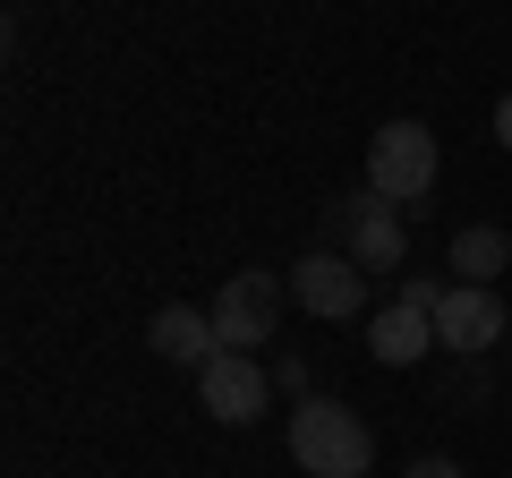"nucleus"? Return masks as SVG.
I'll return each mask as SVG.
<instances>
[{"label":"nucleus","instance_id":"nucleus-9","mask_svg":"<svg viewBox=\"0 0 512 478\" xmlns=\"http://www.w3.org/2000/svg\"><path fill=\"white\" fill-rule=\"evenodd\" d=\"M154 359H171V368H205V359H222V333H214V308H163L146 325Z\"/></svg>","mask_w":512,"mask_h":478},{"label":"nucleus","instance_id":"nucleus-1","mask_svg":"<svg viewBox=\"0 0 512 478\" xmlns=\"http://www.w3.org/2000/svg\"><path fill=\"white\" fill-rule=\"evenodd\" d=\"M291 461L308 478H367V461H376V436H367V419L350 402H333V393H308V402L291 410Z\"/></svg>","mask_w":512,"mask_h":478},{"label":"nucleus","instance_id":"nucleus-12","mask_svg":"<svg viewBox=\"0 0 512 478\" xmlns=\"http://www.w3.org/2000/svg\"><path fill=\"white\" fill-rule=\"evenodd\" d=\"M402 478H461V461H436V453H427V461H410Z\"/></svg>","mask_w":512,"mask_h":478},{"label":"nucleus","instance_id":"nucleus-7","mask_svg":"<svg viewBox=\"0 0 512 478\" xmlns=\"http://www.w3.org/2000/svg\"><path fill=\"white\" fill-rule=\"evenodd\" d=\"M436 342L461 350V359L495 350V342H504V299H495L487 282H453V291L436 299Z\"/></svg>","mask_w":512,"mask_h":478},{"label":"nucleus","instance_id":"nucleus-3","mask_svg":"<svg viewBox=\"0 0 512 478\" xmlns=\"http://www.w3.org/2000/svg\"><path fill=\"white\" fill-rule=\"evenodd\" d=\"M367 188L393 205L427 197L436 188V129L427 120H384L376 137H367Z\"/></svg>","mask_w":512,"mask_h":478},{"label":"nucleus","instance_id":"nucleus-2","mask_svg":"<svg viewBox=\"0 0 512 478\" xmlns=\"http://www.w3.org/2000/svg\"><path fill=\"white\" fill-rule=\"evenodd\" d=\"M325 248H342L359 274H402L410 231H402V214H393V197H376V188H350V197L325 205Z\"/></svg>","mask_w":512,"mask_h":478},{"label":"nucleus","instance_id":"nucleus-5","mask_svg":"<svg viewBox=\"0 0 512 478\" xmlns=\"http://www.w3.org/2000/svg\"><path fill=\"white\" fill-rule=\"evenodd\" d=\"M265 393H274V376L256 368V350H222V359L197 368V402H205V419H222V427H248L256 410H265Z\"/></svg>","mask_w":512,"mask_h":478},{"label":"nucleus","instance_id":"nucleus-4","mask_svg":"<svg viewBox=\"0 0 512 478\" xmlns=\"http://www.w3.org/2000/svg\"><path fill=\"white\" fill-rule=\"evenodd\" d=\"M282 291H291V282L265 274V265H248V274L222 282V291H214V333H222V350L265 342V333H274V316H282Z\"/></svg>","mask_w":512,"mask_h":478},{"label":"nucleus","instance_id":"nucleus-6","mask_svg":"<svg viewBox=\"0 0 512 478\" xmlns=\"http://www.w3.org/2000/svg\"><path fill=\"white\" fill-rule=\"evenodd\" d=\"M291 299L308 316H359L367 308V274L342 257V248H308V257L291 265Z\"/></svg>","mask_w":512,"mask_h":478},{"label":"nucleus","instance_id":"nucleus-13","mask_svg":"<svg viewBox=\"0 0 512 478\" xmlns=\"http://www.w3.org/2000/svg\"><path fill=\"white\" fill-rule=\"evenodd\" d=\"M495 137H504V154H512V94L495 103Z\"/></svg>","mask_w":512,"mask_h":478},{"label":"nucleus","instance_id":"nucleus-11","mask_svg":"<svg viewBox=\"0 0 512 478\" xmlns=\"http://www.w3.org/2000/svg\"><path fill=\"white\" fill-rule=\"evenodd\" d=\"M444 291H453V282H427V274H410L393 299H410V308H427V316H436V299H444Z\"/></svg>","mask_w":512,"mask_h":478},{"label":"nucleus","instance_id":"nucleus-8","mask_svg":"<svg viewBox=\"0 0 512 478\" xmlns=\"http://www.w3.org/2000/svg\"><path fill=\"white\" fill-rule=\"evenodd\" d=\"M427 350H436V316H427V308L393 299V308L367 316V359H376V368H419Z\"/></svg>","mask_w":512,"mask_h":478},{"label":"nucleus","instance_id":"nucleus-10","mask_svg":"<svg viewBox=\"0 0 512 478\" xmlns=\"http://www.w3.org/2000/svg\"><path fill=\"white\" fill-rule=\"evenodd\" d=\"M512 265V239L495 231V222H470V231H453V282H487L495 291V274Z\"/></svg>","mask_w":512,"mask_h":478}]
</instances>
